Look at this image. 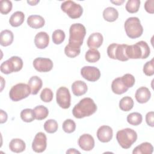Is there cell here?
<instances>
[{"label": "cell", "mask_w": 154, "mask_h": 154, "mask_svg": "<svg viewBox=\"0 0 154 154\" xmlns=\"http://www.w3.org/2000/svg\"><path fill=\"white\" fill-rule=\"evenodd\" d=\"M97 110V105L90 97L82 99L72 109L73 116L76 119H82L93 114Z\"/></svg>", "instance_id": "6da1fadb"}, {"label": "cell", "mask_w": 154, "mask_h": 154, "mask_svg": "<svg viewBox=\"0 0 154 154\" xmlns=\"http://www.w3.org/2000/svg\"><path fill=\"white\" fill-rule=\"evenodd\" d=\"M126 53L129 59H146L149 56L150 50L146 42L140 41L134 45H128Z\"/></svg>", "instance_id": "7a4b0ae2"}, {"label": "cell", "mask_w": 154, "mask_h": 154, "mask_svg": "<svg viewBox=\"0 0 154 154\" xmlns=\"http://www.w3.org/2000/svg\"><path fill=\"white\" fill-rule=\"evenodd\" d=\"M116 139L122 148L128 149L136 141L137 134L132 129H123L117 132Z\"/></svg>", "instance_id": "3957f363"}, {"label": "cell", "mask_w": 154, "mask_h": 154, "mask_svg": "<svg viewBox=\"0 0 154 154\" xmlns=\"http://www.w3.org/2000/svg\"><path fill=\"white\" fill-rule=\"evenodd\" d=\"M126 35L130 38L140 37L143 32V28L140 19L137 17H131L126 19L124 24Z\"/></svg>", "instance_id": "277c9868"}, {"label": "cell", "mask_w": 154, "mask_h": 154, "mask_svg": "<svg viewBox=\"0 0 154 154\" xmlns=\"http://www.w3.org/2000/svg\"><path fill=\"white\" fill-rule=\"evenodd\" d=\"M86 34L85 27L81 23L72 24L69 29V43L81 47Z\"/></svg>", "instance_id": "5b68a950"}, {"label": "cell", "mask_w": 154, "mask_h": 154, "mask_svg": "<svg viewBox=\"0 0 154 154\" xmlns=\"http://www.w3.org/2000/svg\"><path fill=\"white\" fill-rule=\"evenodd\" d=\"M128 45L112 43L107 48L108 56L112 59L118 60L121 61H126L129 60L127 57L126 49Z\"/></svg>", "instance_id": "8992f818"}, {"label": "cell", "mask_w": 154, "mask_h": 154, "mask_svg": "<svg viewBox=\"0 0 154 154\" xmlns=\"http://www.w3.org/2000/svg\"><path fill=\"white\" fill-rule=\"evenodd\" d=\"M30 94L31 89L28 84L19 83L11 87L9 92V96L11 100L17 102L27 97Z\"/></svg>", "instance_id": "52a82bcc"}, {"label": "cell", "mask_w": 154, "mask_h": 154, "mask_svg": "<svg viewBox=\"0 0 154 154\" xmlns=\"http://www.w3.org/2000/svg\"><path fill=\"white\" fill-rule=\"evenodd\" d=\"M61 9L67 16L73 19H78L81 16L83 13L82 6L72 1H66L61 5Z\"/></svg>", "instance_id": "ba28073f"}, {"label": "cell", "mask_w": 154, "mask_h": 154, "mask_svg": "<svg viewBox=\"0 0 154 154\" xmlns=\"http://www.w3.org/2000/svg\"><path fill=\"white\" fill-rule=\"evenodd\" d=\"M56 100L61 108L63 109L69 108L71 101V96L69 89L65 87H60L57 90Z\"/></svg>", "instance_id": "9c48e42d"}, {"label": "cell", "mask_w": 154, "mask_h": 154, "mask_svg": "<svg viewBox=\"0 0 154 154\" xmlns=\"http://www.w3.org/2000/svg\"><path fill=\"white\" fill-rule=\"evenodd\" d=\"M81 75L86 80L95 82L100 77V72L99 69L94 66H84L81 69Z\"/></svg>", "instance_id": "30bf717a"}, {"label": "cell", "mask_w": 154, "mask_h": 154, "mask_svg": "<svg viewBox=\"0 0 154 154\" xmlns=\"http://www.w3.org/2000/svg\"><path fill=\"white\" fill-rule=\"evenodd\" d=\"M47 146V138L42 132L37 133L32 143V149L36 153H42L45 150Z\"/></svg>", "instance_id": "8fae6325"}, {"label": "cell", "mask_w": 154, "mask_h": 154, "mask_svg": "<svg viewBox=\"0 0 154 154\" xmlns=\"http://www.w3.org/2000/svg\"><path fill=\"white\" fill-rule=\"evenodd\" d=\"M34 69L39 72H48L52 70L53 67L52 61L48 58L38 57L33 61Z\"/></svg>", "instance_id": "7c38bea8"}, {"label": "cell", "mask_w": 154, "mask_h": 154, "mask_svg": "<svg viewBox=\"0 0 154 154\" xmlns=\"http://www.w3.org/2000/svg\"><path fill=\"white\" fill-rule=\"evenodd\" d=\"M78 143L81 149L85 151H90L94 147V140L88 134H84L78 139Z\"/></svg>", "instance_id": "4fadbf2b"}, {"label": "cell", "mask_w": 154, "mask_h": 154, "mask_svg": "<svg viewBox=\"0 0 154 154\" xmlns=\"http://www.w3.org/2000/svg\"><path fill=\"white\" fill-rule=\"evenodd\" d=\"M97 137L102 143H107L111 141L113 135L112 128L106 125H103L99 128L97 131Z\"/></svg>", "instance_id": "5bb4252c"}, {"label": "cell", "mask_w": 154, "mask_h": 154, "mask_svg": "<svg viewBox=\"0 0 154 154\" xmlns=\"http://www.w3.org/2000/svg\"><path fill=\"white\" fill-rule=\"evenodd\" d=\"M49 42V36L46 32L41 31L38 32L34 38V43L35 46L40 49H43L46 48Z\"/></svg>", "instance_id": "9a60e30c"}, {"label": "cell", "mask_w": 154, "mask_h": 154, "mask_svg": "<svg viewBox=\"0 0 154 154\" xmlns=\"http://www.w3.org/2000/svg\"><path fill=\"white\" fill-rule=\"evenodd\" d=\"M136 100L140 103H144L147 102L151 97V93L149 89L146 87H141L138 88L135 94Z\"/></svg>", "instance_id": "2e32d148"}, {"label": "cell", "mask_w": 154, "mask_h": 154, "mask_svg": "<svg viewBox=\"0 0 154 154\" xmlns=\"http://www.w3.org/2000/svg\"><path fill=\"white\" fill-rule=\"evenodd\" d=\"M103 41V35L100 32H94L88 38L87 44L90 49H97L102 45Z\"/></svg>", "instance_id": "e0dca14e"}, {"label": "cell", "mask_w": 154, "mask_h": 154, "mask_svg": "<svg viewBox=\"0 0 154 154\" xmlns=\"http://www.w3.org/2000/svg\"><path fill=\"white\" fill-rule=\"evenodd\" d=\"M111 89L114 93L116 94H122L126 92L129 88L125 85L122 78L119 77L112 81Z\"/></svg>", "instance_id": "ac0fdd59"}, {"label": "cell", "mask_w": 154, "mask_h": 154, "mask_svg": "<svg viewBox=\"0 0 154 154\" xmlns=\"http://www.w3.org/2000/svg\"><path fill=\"white\" fill-rule=\"evenodd\" d=\"M28 85L31 89V94L35 95L40 91L43 85L42 80L37 76H33L30 78Z\"/></svg>", "instance_id": "d6986e66"}, {"label": "cell", "mask_w": 154, "mask_h": 154, "mask_svg": "<svg viewBox=\"0 0 154 154\" xmlns=\"http://www.w3.org/2000/svg\"><path fill=\"white\" fill-rule=\"evenodd\" d=\"M87 90L88 87L86 83L81 80L75 81L72 85V92L76 96H80L85 94Z\"/></svg>", "instance_id": "ffe728a7"}, {"label": "cell", "mask_w": 154, "mask_h": 154, "mask_svg": "<svg viewBox=\"0 0 154 154\" xmlns=\"http://www.w3.org/2000/svg\"><path fill=\"white\" fill-rule=\"evenodd\" d=\"M28 25L34 29L42 28L45 23L44 18L40 15H31L27 18Z\"/></svg>", "instance_id": "44dd1931"}, {"label": "cell", "mask_w": 154, "mask_h": 154, "mask_svg": "<svg viewBox=\"0 0 154 154\" xmlns=\"http://www.w3.org/2000/svg\"><path fill=\"white\" fill-rule=\"evenodd\" d=\"M9 148L11 151L15 153H20L25 150L26 144L24 141L20 138H14L9 143Z\"/></svg>", "instance_id": "7402d4cb"}, {"label": "cell", "mask_w": 154, "mask_h": 154, "mask_svg": "<svg viewBox=\"0 0 154 154\" xmlns=\"http://www.w3.org/2000/svg\"><path fill=\"white\" fill-rule=\"evenodd\" d=\"M13 33L8 29L1 31L0 34V44L2 46H8L13 42Z\"/></svg>", "instance_id": "603a6c76"}, {"label": "cell", "mask_w": 154, "mask_h": 154, "mask_svg": "<svg viewBox=\"0 0 154 154\" xmlns=\"http://www.w3.org/2000/svg\"><path fill=\"white\" fill-rule=\"evenodd\" d=\"M25 19V15L22 11H17L13 13L10 17L9 23L13 27L20 26Z\"/></svg>", "instance_id": "cb8c5ba5"}, {"label": "cell", "mask_w": 154, "mask_h": 154, "mask_svg": "<svg viewBox=\"0 0 154 154\" xmlns=\"http://www.w3.org/2000/svg\"><path fill=\"white\" fill-rule=\"evenodd\" d=\"M153 151V146L148 142H144L137 146L132 151L133 154H151Z\"/></svg>", "instance_id": "d4e9b609"}, {"label": "cell", "mask_w": 154, "mask_h": 154, "mask_svg": "<svg viewBox=\"0 0 154 154\" xmlns=\"http://www.w3.org/2000/svg\"><path fill=\"white\" fill-rule=\"evenodd\" d=\"M119 17L118 11L114 7H108L103 11V19L109 22L116 21Z\"/></svg>", "instance_id": "484cf974"}, {"label": "cell", "mask_w": 154, "mask_h": 154, "mask_svg": "<svg viewBox=\"0 0 154 154\" xmlns=\"http://www.w3.org/2000/svg\"><path fill=\"white\" fill-rule=\"evenodd\" d=\"M81 52L80 46L69 43L64 48V53L69 58H75L79 55Z\"/></svg>", "instance_id": "4316f807"}, {"label": "cell", "mask_w": 154, "mask_h": 154, "mask_svg": "<svg viewBox=\"0 0 154 154\" xmlns=\"http://www.w3.org/2000/svg\"><path fill=\"white\" fill-rule=\"evenodd\" d=\"M33 111L35 119L38 120H42L46 119L49 114V111L48 108L43 105H38L35 106Z\"/></svg>", "instance_id": "83f0119b"}, {"label": "cell", "mask_w": 154, "mask_h": 154, "mask_svg": "<svg viewBox=\"0 0 154 154\" xmlns=\"http://www.w3.org/2000/svg\"><path fill=\"white\" fill-rule=\"evenodd\" d=\"M133 99L129 96H125L119 102V108L123 111H129L134 106Z\"/></svg>", "instance_id": "f1b7e54d"}, {"label": "cell", "mask_w": 154, "mask_h": 154, "mask_svg": "<svg viewBox=\"0 0 154 154\" xmlns=\"http://www.w3.org/2000/svg\"><path fill=\"white\" fill-rule=\"evenodd\" d=\"M100 54L97 49H88L85 55V58L87 61L89 63H96L99 60Z\"/></svg>", "instance_id": "f546056e"}, {"label": "cell", "mask_w": 154, "mask_h": 154, "mask_svg": "<svg viewBox=\"0 0 154 154\" xmlns=\"http://www.w3.org/2000/svg\"><path fill=\"white\" fill-rule=\"evenodd\" d=\"M143 120L142 115L137 112L130 113L127 116V122L131 125L138 126L141 123Z\"/></svg>", "instance_id": "4dcf8cb0"}, {"label": "cell", "mask_w": 154, "mask_h": 154, "mask_svg": "<svg viewBox=\"0 0 154 154\" xmlns=\"http://www.w3.org/2000/svg\"><path fill=\"white\" fill-rule=\"evenodd\" d=\"M0 70L2 73L6 75L14 72V64L10 58L1 63L0 66Z\"/></svg>", "instance_id": "1f68e13d"}, {"label": "cell", "mask_w": 154, "mask_h": 154, "mask_svg": "<svg viewBox=\"0 0 154 154\" xmlns=\"http://www.w3.org/2000/svg\"><path fill=\"white\" fill-rule=\"evenodd\" d=\"M45 131L49 134H53L58 130V125L56 120L54 119H49L44 123Z\"/></svg>", "instance_id": "d6a6232c"}, {"label": "cell", "mask_w": 154, "mask_h": 154, "mask_svg": "<svg viewBox=\"0 0 154 154\" xmlns=\"http://www.w3.org/2000/svg\"><path fill=\"white\" fill-rule=\"evenodd\" d=\"M140 6V0H128L126 4L125 8L130 13H137Z\"/></svg>", "instance_id": "836d02e7"}, {"label": "cell", "mask_w": 154, "mask_h": 154, "mask_svg": "<svg viewBox=\"0 0 154 154\" xmlns=\"http://www.w3.org/2000/svg\"><path fill=\"white\" fill-rule=\"evenodd\" d=\"M21 119L26 123L31 122L35 119L34 111L30 108H26L23 109L20 112Z\"/></svg>", "instance_id": "e575fe53"}, {"label": "cell", "mask_w": 154, "mask_h": 154, "mask_svg": "<svg viewBox=\"0 0 154 154\" xmlns=\"http://www.w3.org/2000/svg\"><path fill=\"white\" fill-rule=\"evenodd\" d=\"M65 33L61 29L55 30L52 35V38L54 43L55 45H60L63 42L65 39Z\"/></svg>", "instance_id": "d590c367"}, {"label": "cell", "mask_w": 154, "mask_h": 154, "mask_svg": "<svg viewBox=\"0 0 154 154\" xmlns=\"http://www.w3.org/2000/svg\"><path fill=\"white\" fill-rule=\"evenodd\" d=\"M62 128L63 131L68 134L73 132L76 129V123L72 119H66L63 123Z\"/></svg>", "instance_id": "8d00e7d4"}, {"label": "cell", "mask_w": 154, "mask_h": 154, "mask_svg": "<svg viewBox=\"0 0 154 154\" xmlns=\"http://www.w3.org/2000/svg\"><path fill=\"white\" fill-rule=\"evenodd\" d=\"M12 2L8 0H1L0 2V11L2 14H7L12 9Z\"/></svg>", "instance_id": "74e56055"}, {"label": "cell", "mask_w": 154, "mask_h": 154, "mask_svg": "<svg viewBox=\"0 0 154 154\" xmlns=\"http://www.w3.org/2000/svg\"><path fill=\"white\" fill-rule=\"evenodd\" d=\"M53 96H54L53 92L51 90V89L49 88H44L42 91L40 95L41 100L45 102H50L51 101H52L53 99Z\"/></svg>", "instance_id": "f35d334b"}, {"label": "cell", "mask_w": 154, "mask_h": 154, "mask_svg": "<svg viewBox=\"0 0 154 154\" xmlns=\"http://www.w3.org/2000/svg\"><path fill=\"white\" fill-rule=\"evenodd\" d=\"M154 60L152 58L150 61L146 62L143 66V72L146 76H152L154 74Z\"/></svg>", "instance_id": "ab89813d"}, {"label": "cell", "mask_w": 154, "mask_h": 154, "mask_svg": "<svg viewBox=\"0 0 154 154\" xmlns=\"http://www.w3.org/2000/svg\"><path fill=\"white\" fill-rule=\"evenodd\" d=\"M125 85L129 88L134 86L135 84V79L134 76L129 73H126L121 77Z\"/></svg>", "instance_id": "60d3db41"}, {"label": "cell", "mask_w": 154, "mask_h": 154, "mask_svg": "<svg viewBox=\"0 0 154 154\" xmlns=\"http://www.w3.org/2000/svg\"><path fill=\"white\" fill-rule=\"evenodd\" d=\"M13 62L14 66V72L20 71L23 67V61L22 60L17 56H13L10 58Z\"/></svg>", "instance_id": "b9f144b4"}, {"label": "cell", "mask_w": 154, "mask_h": 154, "mask_svg": "<svg viewBox=\"0 0 154 154\" xmlns=\"http://www.w3.org/2000/svg\"><path fill=\"white\" fill-rule=\"evenodd\" d=\"M154 1L153 0H147L145 2L144 8L146 11L150 14H153L154 13Z\"/></svg>", "instance_id": "7bdbcfd3"}, {"label": "cell", "mask_w": 154, "mask_h": 154, "mask_svg": "<svg viewBox=\"0 0 154 154\" xmlns=\"http://www.w3.org/2000/svg\"><path fill=\"white\" fill-rule=\"evenodd\" d=\"M146 122L149 126H154V112L153 111H150L146 115Z\"/></svg>", "instance_id": "ee69618b"}, {"label": "cell", "mask_w": 154, "mask_h": 154, "mask_svg": "<svg viewBox=\"0 0 154 154\" xmlns=\"http://www.w3.org/2000/svg\"><path fill=\"white\" fill-rule=\"evenodd\" d=\"M7 120V114L2 109L0 110V123H4Z\"/></svg>", "instance_id": "f6af8a7d"}, {"label": "cell", "mask_w": 154, "mask_h": 154, "mask_svg": "<svg viewBox=\"0 0 154 154\" xmlns=\"http://www.w3.org/2000/svg\"><path fill=\"white\" fill-rule=\"evenodd\" d=\"M66 153H80V152L76 150L75 149H69L66 152Z\"/></svg>", "instance_id": "bcb514c9"}, {"label": "cell", "mask_w": 154, "mask_h": 154, "mask_svg": "<svg viewBox=\"0 0 154 154\" xmlns=\"http://www.w3.org/2000/svg\"><path fill=\"white\" fill-rule=\"evenodd\" d=\"M125 1L123 0L122 1H111V2L116 5H122Z\"/></svg>", "instance_id": "7dc6e473"}, {"label": "cell", "mask_w": 154, "mask_h": 154, "mask_svg": "<svg viewBox=\"0 0 154 154\" xmlns=\"http://www.w3.org/2000/svg\"><path fill=\"white\" fill-rule=\"evenodd\" d=\"M40 1H27V3L29 4L30 5H37Z\"/></svg>", "instance_id": "c3c4849f"}]
</instances>
